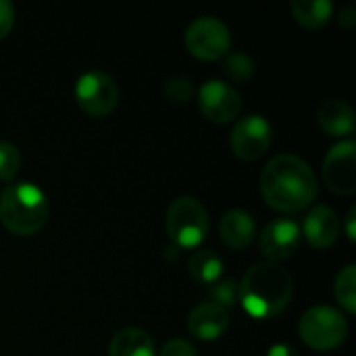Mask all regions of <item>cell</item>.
<instances>
[{"label":"cell","instance_id":"1","mask_svg":"<svg viewBox=\"0 0 356 356\" xmlns=\"http://www.w3.org/2000/svg\"><path fill=\"white\" fill-rule=\"evenodd\" d=\"M319 181L311 165L296 154H277L261 173V194L280 213H300L317 198Z\"/></svg>","mask_w":356,"mask_h":356},{"label":"cell","instance_id":"2","mask_svg":"<svg viewBox=\"0 0 356 356\" xmlns=\"http://www.w3.org/2000/svg\"><path fill=\"white\" fill-rule=\"evenodd\" d=\"M294 294L292 275L277 263L252 265L240 282L238 300L252 319H271L286 311Z\"/></svg>","mask_w":356,"mask_h":356},{"label":"cell","instance_id":"3","mask_svg":"<svg viewBox=\"0 0 356 356\" xmlns=\"http://www.w3.org/2000/svg\"><path fill=\"white\" fill-rule=\"evenodd\" d=\"M48 211L46 194L31 181H15L0 192V223L15 236L42 232Z\"/></svg>","mask_w":356,"mask_h":356},{"label":"cell","instance_id":"4","mask_svg":"<svg viewBox=\"0 0 356 356\" xmlns=\"http://www.w3.org/2000/svg\"><path fill=\"white\" fill-rule=\"evenodd\" d=\"M167 234L175 248H198L209 234V213L200 200L181 196L167 209Z\"/></svg>","mask_w":356,"mask_h":356},{"label":"cell","instance_id":"5","mask_svg":"<svg viewBox=\"0 0 356 356\" xmlns=\"http://www.w3.org/2000/svg\"><path fill=\"white\" fill-rule=\"evenodd\" d=\"M298 332L309 348L317 353H330L344 344L348 336V321L338 309L313 307L302 315Z\"/></svg>","mask_w":356,"mask_h":356},{"label":"cell","instance_id":"6","mask_svg":"<svg viewBox=\"0 0 356 356\" xmlns=\"http://www.w3.org/2000/svg\"><path fill=\"white\" fill-rule=\"evenodd\" d=\"M229 27L217 17H198L186 29V48L200 60H219L229 52Z\"/></svg>","mask_w":356,"mask_h":356},{"label":"cell","instance_id":"7","mask_svg":"<svg viewBox=\"0 0 356 356\" xmlns=\"http://www.w3.org/2000/svg\"><path fill=\"white\" fill-rule=\"evenodd\" d=\"M75 100L79 108L96 119L111 115L119 102V86L102 71H90L75 83Z\"/></svg>","mask_w":356,"mask_h":356},{"label":"cell","instance_id":"8","mask_svg":"<svg viewBox=\"0 0 356 356\" xmlns=\"http://www.w3.org/2000/svg\"><path fill=\"white\" fill-rule=\"evenodd\" d=\"M273 144V127L263 115L242 117L229 136V146L240 161L252 163L269 152Z\"/></svg>","mask_w":356,"mask_h":356},{"label":"cell","instance_id":"9","mask_svg":"<svg viewBox=\"0 0 356 356\" xmlns=\"http://www.w3.org/2000/svg\"><path fill=\"white\" fill-rule=\"evenodd\" d=\"M323 181L338 196H350L356 192V144L355 140H342L323 159Z\"/></svg>","mask_w":356,"mask_h":356},{"label":"cell","instance_id":"10","mask_svg":"<svg viewBox=\"0 0 356 356\" xmlns=\"http://www.w3.org/2000/svg\"><path fill=\"white\" fill-rule=\"evenodd\" d=\"M198 104H200V113L209 121L225 125L240 117L242 96L232 83H225L221 79H211L202 83V88L198 90Z\"/></svg>","mask_w":356,"mask_h":356},{"label":"cell","instance_id":"11","mask_svg":"<svg viewBox=\"0 0 356 356\" xmlns=\"http://www.w3.org/2000/svg\"><path fill=\"white\" fill-rule=\"evenodd\" d=\"M300 246V227L292 219H275L259 236V250L269 263H282L294 257Z\"/></svg>","mask_w":356,"mask_h":356},{"label":"cell","instance_id":"12","mask_svg":"<svg viewBox=\"0 0 356 356\" xmlns=\"http://www.w3.org/2000/svg\"><path fill=\"white\" fill-rule=\"evenodd\" d=\"M229 327V311L215 302H200L188 315V332L204 342L221 338Z\"/></svg>","mask_w":356,"mask_h":356},{"label":"cell","instance_id":"13","mask_svg":"<svg viewBox=\"0 0 356 356\" xmlns=\"http://www.w3.org/2000/svg\"><path fill=\"white\" fill-rule=\"evenodd\" d=\"M300 236H305L307 242L313 248H319V250H325V248L334 246L336 240H338V236H340L338 215L330 207L317 204L315 209L309 211Z\"/></svg>","mask_w":356,"mask_h":356},{"label":"cell","instance_id":"14","mask_svg":"<svg viewBox=\"0 0 356 356\" xmlns=\"http://www.w3.org/2000/svg\"><path fill=\"white\" fill-rule=\"evenodd\" d=\"M219 238L229 250H246L257 238V223L248 211L232 209L219 221Z\"/></svg>","mask_w":356,"mask_h":356},{"label":"cell","instance_id":"15","mask_svg":"<svg viewBox=\"0 0 356 356\" xmlns=\"http://www.w3.org/2000/svg\"><path fill=\"white\" fill-rule=\"evenodd\" d=\"M317 121H319V127L332 138H346V136L355 134V111L348 102H344L340 98L325 100L319 106Z\"/></svg>","mask_w":356,"mask_h":356},{"label":"cell","instance_id":"16","mask_svg":"<svg viewBox=\"0 0 356 356\" xmlns=\"http://www.w3.org/2000/svg\"><path fill=\"white\" fill-rule=\"evenodd\" d=\"M108 356H156V346L144 330L125 327L111 340Z\"/></svg>","mask_w":356,"mask_h":356},{"label":"cell","instance_id":"17","mask_svg":"<svg viewBox=\"0 0 356 356\" xmlns=\"http://www.w3.org/2000/svg\"><path fill=\"white\" fill-rule=\"evenodd\" d=\"M294 19L307 29H321L330 23L334 15V4L330 0H294L290 4Z\"/></svg>","mask_w":356,"mask_h":356},{"label":"cell","instance_id":"18","mask_svg":"<svg viewBox=\"0 0 356 356\" xmlns=\"http://www.w3.org/2000/svg\"><path fill=\"white\" fill-rule=\"evenodd\" d=\"M223 261L217 252L209 250V248H200L194 250V254L190 257L188 269L192 273V277L200 284H215L219 277H223Z\"/></svg>","mask_w":356,"mask_h":356},{"label":"cell","instance_id":"19","mask_svg":"<svg viewBox=\"0 0 356 356\" xmlns=\"http://www.w3.org/2000/svg\"><path fill=\"white\" fill-rule=\"evenodd\" d=\"M334 294L336 300L340 302V307L348 313H356V267L355 265H346L338 277H336V286H334Z\"/></svg>","mask_w":356,"mask_h":356},{"label":"cell","instance_id":"20","mask_svg":"<svg viewBox=\"0 0 356 356\" xmlns=\"http://www.w3.org/2000/svg\"><path fill=\"white\" fill-rule=\"evenodd\" d=\"M238 290H240V282L234 277H219L215 284L209 286V302H215L223 309H232L238 302Z\"/></svg>","mask_w":356,"mask_h":356},{"label":"cell","instance_id":"21","mask_svg":"<svg viewBox=\"0 0 356 356\" xmlns=\"http://www.w3.org/2000/svg\"><path fill=\"white\" fill-rule=\"evenodd\" d=\"M223 73L229 81L234 83H244L254 75V65L248 54L244 52H234L225 58L223 63Z\"/></svg>","mask_w":356,"mask_h":356},{"label":"cell","instance_id":"22","mask_svg":"<svg viewBox=\"0 0 356 356\" xmlns=\"http://www.w3.org/2000/svg\"><path fill=\"white\" fill-rule=\"evenodd\" d=\"M21 169V152L10 142H0V181H13Z\"/></svg>","mask_w":356,"mask_h":356},{"label":"cell","instance_id":"23","mask_svg":"<svg viewBox=\"0 0 356 356\" xmlns=\"http://www.w3.org/2000/svg\"><path fill=\"white\" fill-rule=\"evenodd\" d=\"M163 94L169 102H175V104H186L192 94H194V88H192V81L188 77H171L167 79L165 88H163Z\"/></svg>","mask_w":356,"mask_h":356},{"label":"cell","instance_id":"24","mask_svg":"<svg viewBox=\"0 0 356 356\" xmlns=\"http://www.w3.org/2000/svg\"><path fill=\"white\" fill-rule=\"evenodd\" d=\"M159 356H196V348L188 342V340H171L167 342Z\"/></svg>","mask_w":356,"mask_h":356},{"label":"cell","instance_id":"25","mask_svg":"<svg viewBox=\"0 0 356 356\" xmlns=\"http://www.w3.org/2000/svg\"><path fill=\"white\" fill-rule=\"evenodd\" d=\"M15 25V8L8 0H0V40H4Z\"/></svg>","mask_w":356,"mask_h":356},{"label":"cell","instance_id":"26","mask_svg":"<svg viewBox=\"0 0 356 356\" xmlns=\"http://www.w3.org/2000/svg\"><path fill=\"white\" fill-rule=\"evenodd\" d=\"M338 21H340V25H342V27H353V25L356 23L355 6H344V8L340 10V17H338Z\"/></svg>","mask_w":356,"mask_h":356},{"label":"cell","instance_id":"27","mask_svg":"<svg viewBox=\"0 0 356 356\" xmlns=\"http://www.w3.org/2000/svg\"><path fill=\"white\" fill-rule=\"evenodd\" d=\"M267 356H298L296 355V348H292L290 344H273L269 348Z\"/></svg>","mask_w":356,"mask_h":356},{"label":"cell","instance_id":"28","mask_svg":"<svg viewBox=\"0 0 356 356\" xmlns=\"http://www.w3.org/2000/svg\"><path fill=\"white\" fill-rule=\"evenodd\" d=\"M355 219H356V207H350V211H348V215H346V236H348L353 242L356 240Z\"/></svg>","mask_w":356,"mask_h":356}]
</instances>
